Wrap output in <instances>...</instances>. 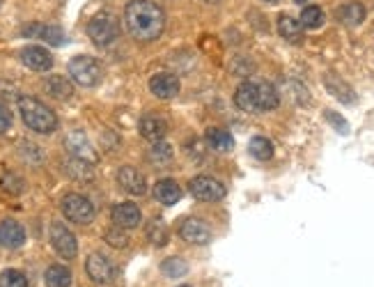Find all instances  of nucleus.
Here are the masks:
<instances>
[{"instance_id":"obj_1","label":"nucleus","mask_w":374,"mask_h":287,"mask_svg":"<svg viewBox=\"0 0 374 287\" xmlns=\"http://www.w3.org/2000/svg\"><path fill=\"white\" fill-rule=\"evenodd\" d=\"M124 24L138 42H154L165 28V14L152 0H131L124 9Z\"/></svg>"},{"instance_id":"obj_2","label":"nucleus","mask_w":374,"mask_h":287,"mask_svg":"<svg viewBox=\"0 0 374 287\" xmlns=\"http://www.w3.org/2000/svg\"><path fill=\"white\" fill-rule=\"evenodd\" d=\"M19 113L24 118L26 127L37 133H53L58 127L56 113L35 97H19Z\"/></svg>"},{"instance_id":"obj_3","label":"nucleus","mask_w":374,"mask_h":287,"mask_svg":"<svg viewBox=\"0 0 374 287\" xmlns=\"http://www.w3.org/2000/svg\"><path fill=\"white\" fill-rule=\"evenodd\" d=\"M62 214H65L67 221L71 223L88 225L95 221V204L85 196H80V193H67V196L62 198Z\"/></svg>"},{"instance_id":"obj_4","label":"nucleus","mask_w":374,"mask_h":287,"mask_svg":"<svg viewBox=\"0 0 374 287\" xmlns=\"http://www.w3.org/2000/svg\"><path fill=\"white\" fill-rule=\"evenodd\" d=\"M69 76L74 78V83L80 88H95L101 80V67L95 58L78 56L69 63Z\"/></svg>"},{"instance_id":"obj_5","label":"nucleus","mask_w":374,"mask_h":287,"mask_svg":"<svg viewBox=\"0 0 374 287\" xmlns=\"http://www.w3.org/2000/svg\"><path fill=\"white\" fill-rule=\"evenodd\" d=\"M88 35L97 46H108L118 39L120 35V26L118 19L113 14H97L92 21L88 24Z\"/></svg>"},{"instance_id":"obj_6","label":"nucleus","mask_w":374,"mask_h":287,"mask_svg":"<svg viewBox=\"0 0 374 287\" xmlns=\"http://www.w3.org/2000/svg\"><path fill=\"white\" fill-rule=\"evenodd\" d=\"M48 234H51V244H53V249H56V253L60 255V258H65V260L76 258L78 244H76L74 232H71L65 223H51Z\"/></svg>"},{"instance_id":"obj_7","label":"nucleus","mask_w":374,"mask_h":287,"mask_svg":"<svg viewBox=\"0 0 374 287\" xmlns=\"http://www.w3.org/2000/svg\"><path fill=\"white\" fill-rule=\"evenodd\" d=\"M191 193L197 200H204V202H216V200H223L225 198V187L218 179L214 177H195L191 182Z\"/></svg>"},{"instance_id":"obj_8","label":"nucleus","mask_w":374,"mask_h":287,"mask_svg":"<svg viewBox=\"0 0 374 287\" xmlns=\"http://www.w3.org/2000/svg\"><path fill=\"white\" fill-rule=\"evenodd\" d=\"M85 271L97 285H108V283H113V278H115V269H113L110 260L101 253L90 255L88 262H85Z\"/></svg>"},{"instance_id":"obj_9","label":"nucleus","mask_w":374,"mask_h":287,"mask_svg":"<svg viewBox=\"0 0 374 287\" xmlns=\"http://www.w3.org/2000/svg\"><path fill=\"white\" fill-rule=\"evenodd\" d=\"M65 147L69 150V155L76 157V159L90 161V163L97 161V152H95V147H92V142L88 140L85 133L78 131V129L71 131L69 136L65 138Z\"/></svg>"},{"instance_id":"obj_10","label":"nucleus","mask_w":374,"mask_h":287,"mask_svg":"<svg viewBox=\"0 0 374 287\" xmlns=\"http://www.w3.org/2000/svg\"><path fill=\"white\" fill-rule=\"evenodd\" d=\"M142 221V214L133 202H120L113 207V223L118 225L122 230H131V228H138Z\"/></svg>"},{"instance_id":"obj_11","label":"nucleus","mask_w":374,"mask_h":287,"mask_svg":"<svg viewBox=\"0 0 374 287\" xmlns=\"http://www.w3.org/2000/svg\"><path fill=\"white\" fill-rule=\"evenodd\" d=\"M234 104L246 113H259V92L257 80H244L234 92Z\"/></svg>"},{"instance_id":"obj_12","label":"nucleus","mask_w":374,"mask_h":287,"mask_svg":"<svg viewBox=\"0 0 374 287\" xmlns=\"http://www.w3.org/2000/svg\"><path fill=\"white\" fill-rule=\"evenodd\" d=\"M180 234H182L184 241L197 244V246H204V244L212 241V230L197 219H186L182 223V228H180Z\"/></svg>"},{"instance_id":"obj_13","label":"nucleus","mask_w":374,"mask_h":287,"mask_svg":"<svg viewBox=\"0 0 374 287\" xmlns=\"http://www.w3.org/2000/svg\"><path fill=\"white\" fill-rule=\"evenodd\" d=\"M118 182H120V187H122L124 191L131 193V196H142V193L147 191V182H145L142 172L136 170V168H131V166L120 168Z\"/></svg>"},{"instance_id":"obj_14","label":"nucleus","mask_w":374,"mask_h":287,"mask_svg":"<svg viewBox=\"0 0 374 287\" xmlns=\"http://www.w3.org/2000/svg\"><path fill=\"white\" fill-rule=\"evenodd\" d=\"M150 90L159 99H172L180 95V78L175 74H157L150 80Z\"/></svg>"},{"instance_id":"obj_15","label":"nucleus","mask_w":374,"mask_h":287,"mask_svg":"<svg viewBox=\"0 0 374 287\" xmlns=\"http://www.w3.org/2000/svg\"><path fill=\"white\" fill-rule=\"evenodd\" d=\"M21 63L35 71H46L53 65V58H51L48 51L41 46H26L21 51Z\"/></svg>"},{"instance_id":"obj_16","label":"nucleus","mask_w":374,"mask_h":287,"mask_svg":"<svg viewBox=\"0 0 374 287\" xmlns=\"http://www.w3.org/2000/svg\"><path fill=\"white\" fill-rule=\"evenodd\" d=\"M26 241V230L16 221H3L0 223V246L5 249H19Z\"/></svg>"},{"instance_id":"obj_17","label":"nucleus","mask_w":374,"mask_h":287,"mask_svg":"<svg viewBox=\"0 0 374 287\" xmlns=\"http://www.w3.org/2000/svg\"><path fill=\"white\" fill-rule=\"evenodd\" d=\"M168 133V125H165V120L159 118V115H145L140 120V136L147 138L152 142H159L163 140V136Z\"/></svg>"},{"instance_id":"obj_18","label":"nucleus","mask_w":374,"mask_h":287,"mask_svg":"<svg viewBox=\"0 0 374 287\" xmlns=\"http://www.w3.org/2000/svg\"><path fill=\"white\" fill-rule=\"evenodd\" d=\"M24 35H30V37H39L44 39V42H48L51 46H60L62 42H65V33L58 28V26H28L24 28Z\"/></svg>"},{"instance_id":"obj_19","label":"nucleus","mask_w":374,"mask_h":287,"mask_svg":"<svg viewBox=\"0 0 374 287\" xmlns=\"http://www.w3.org/2000/svg\"><path fill=\"white\" fill-rule=\"evenodd\" d=\"M154 198L161 204H175L182 198V189L175 179H161L154 184Z\"/></svg>"},{"instance_id":"obj_20","label":"nucleus","mask_w":374,"mask_h":287,"mask_svg":"<svg viewBox=\"0 0 374 287\" xmlns=\"http://www.w3.org/2000/svg\"><path fill=\"white\" fill-rule=\"evenodd\" d=\"M65 170L69 177H74L78 182H90L95 177V170H92V163L90 161H83V159H76L71 157L69 161H65Z\"/></svg>"},{"instance_id":"obj_21","label":"nucleus","mask_w":374,"mask_h":287,"mask_svg":"<svg viewBox=\"0 0 374 287\" xmlns=\"http://www.w3.org/2000/svg\"><path fill=\"white\" fill-rule=\"evenodd\" d=\"M44 90L53 99H62V101L74 95V88H71V83H69L65 76H48L46 83H44Z\"/></svg>"},{"instance_id":"obj_22","label":"nucleus","mask_w":374,"mask_h":287,"mask_svg":"<svg viewBox=\"0 0 374 287\" xmlns=\"http://www.w3.org/2000/svg\"><path fill=\"white\" fill-rule=\"evenodd\" d=\"M257 92H259V113L274 110L280 104L278 90L271 83H266V80H257Z\"/></svg>"},{"instance_id":"obj_23","label":"nucleus","mask_w":374,"mask_h":287,"mask_svg":"<svg viewBox=\"0 0 374 287\" xmlns=\"http://www.w3.org/2000/svg\"><path fill=\"white\" fill-rule=\"evenodd\" d=\"M278 33L280 37H285L287 42H298L301 35H303V26H301V21H296V19L285 14L278 19Z\"/></svg>"},{"instance_id":"obj_24","label":"nucleus","mask_w":374,"mask_h":287,"mask_svg":"<svg viewBox=\"0 0 374 287\" xmlns=\"http://www.w3.org/2000/svg\"><path fill=\"white\" fill-rule=\"evenodd\" d=\"M338 19L345 26H358L363 24V19H365V7L360 3H347L338 9Z\"/></svg>"},{"instance_id":"obj_25","label":"nucleus","mask_w":374,"mask_h":287,"mask_svg":"<svg viewBox=\"0 0 374 287\" xmlns=\"http://www.w3.org/2000/svg\"><path fill=\"white\" fill-rule=\"evenodd\" d=\"M324 83H326V88L331 90V95H336L340 101H345V104H354V101H356L354 90H351L349 85L342 83V80H340V78H336L333 74L324 76Z\"/></svg>"},{"instance_id":"obj_26","label":"nucleus","mask_w":374,"mask_h":287,"mask_svg":"<svg viewBox=\"0 0 374 287\" xmlns=\"http://www.w3.org/2000/svg\"><path fill=\"white\" fill-rule=\"evenodd\" d=\"M46 285L48 287H69L71 285V271L62 264H53L46 269Z\"/></svg>"},{"instance_id":"obj_27","label":"nucleus","mask_w":374,"mask_h":287,"mask_svg":"<svg viewBox=\"0 0 374 287\" xmlns=\"http://www.w3.org/2000/svg\"><path fill=\"white\" fill-rule=\"evenodd\" d=\"M207 142H209V147L216 150V152H227V150H232V145H234L232 136L223 129H209L207 131Z\"/></svg>"},{"instance_id":"obj_28","label":"nucleus","mask_w":374,"mask_h":287,"mask_svg":"<svg viewBox=\"0 0 374 287\" xmlns=\"http://www.w3.org/2000/svg\"><path fill=\"white\" fill-rule=\"evenodd\" d=\"M248 150H251V155L259 161H269L274 157V145H271V140H266L262 136H257L251 140V145H248Z\"/></svg>"},{"instance_id":"obj_29","label":"nucleus","mask_w":374,"mask_h":287,"mask_svg":"<svg viewBox=\"0 0 374 287\" xmlns=\"http://www.w3.org/2000/svg\"><path fill=\"white\" fill-rule=\"evenodd\" d=\"M324 24V12L317 7V5H310L306 7L303 12H301V26L308 28V30H315Z\"/></svg>"},{"instance_id":"obj_30","label":"nucleus","mask_w":374,"mask_h":287,"mask_svg":"<svg viewBox=\"0 0 374 287\" xmlns=\"http://www.w3.org/2000/svg\"><path fill=\"white\" fill-rule=\"evenodd\" d=\"M0 287H28V278L16 269H7L0 273Z\"/></svg>"},{"instance_id":"obj_31","label":"nucleus","mask_w":374,"mask_h":287,"mask_svg":"<svg viewBox=\"0 0 374 287\" xmlns=\"http://www.w3.org/2000/svg\"><path fill=\"white\" fill-rule=\"evenodd\" d=\"M147 237L152 239V244L163 246V244H168V230H165V225L161 221H152L147 228Z\"/></svg>"},{"instance_id":"obj_32","label":"nucleus","mask_w":374,"mask_h":287,"mask_svg":"<svg viewBox=\"0 0 374 287\" xmlns=\"http://www.w3.org/2000/svg\"><path fill=\"white\" fill-rule=\"evenodd\" d=\"M170 157H172V150H170L168 142H163V140L154 142V147L150 150V159L154 163H163V161H168Z\"/></svg>"},{"instance_id":"obj_33","label":"nucleus","mask_w":374,"mask_h":287,"mask_svg":"<svg viewBox=\"0 0 374 287\" xmlns=\"http://www.w3.org/2000/svg\"><path fill=\"white\" fill-rule=\"evenodd\" d=\"M0 187H3V191L14 193V196H16V193L24 191V182H21L16 175H9V172H7V175L0 179Z\"/></svg>"},{"instance_id":"obj_34","label":"nucleus","mask_w":374,"mask_h":287,"mask_svg":"<svg viewBox=\"0 0 374 287\" xmlns=\"http://www.w3.org/2000/svg\"><path fill=\"white\" fill-rule=\"evenodd\" d=\"M163 271L168 276H182V273H186V264L180 258H170V260L163 262Z\"/></svg>"},{"instance_id":"obj_35","label":"nucleus","mask_w":374,"mask_h":287,"mask_svg":"<svg viewBox=\"0 0 374 287\" xmlns=\"http://www.w3.org/2000/svg\"><path fill=\"white\" fill-rule=\"evenodd\" d=\"M106 241L110 246H115V249H124V246L129 244V237L122 232V228H118V230H108L106 232Z\"/></svg>"},{"instance_id":"obj_36","label":"nucleus","mask_w":374,"mask_h":287,"mask_svg":"<svg viewBox=\"0 0 374 287\" xmlns=\"http://www.w3.org/2000/svg\"><path fill=\"white\" fill-rule=\"evenodd\" d=\"M326 120L331 122V125H333L340 133H349V125L345 120H342L338 113H333V110H326Z\"/></svg>"},{"instance_id":"obj_37","label":"nucleus","mask_w":374,"mask_h":287,"mask_svg":"<svg viewBox=\"0 0 374 287\" xmlns=\"http://www.w3.org/2000/svg\"><path fill=\"white\" fill-rule=\"evenodd\" d=\"M12 127V113L7 110L5 104H0V133H7Z\"/></svg>"},{"instance_id":"obj_38","label":"nucleus","mask_w":374,"mask_h":287,"mask_svg":"<svg viewBox=\"0 0 374 287\" xmlns=\"http://www.w3.org/2000/svg\"><path fill=\"white\" fill-rule=\"evenodd\" d=\"M207 3H221V0H207Z\"/></svg>"},{"instance_id":"obj_39","label":"nucleus","mask_w":374,"mask_h":287,"mask_svg":"<svg viewBox=\"0 0 374 287\" xmlns=\"http://www.w3.org/2000/svg\"><path fill=\"white\" fill-rule=\"evenodd\" d=\"M296 3H308V0H296Z\"/></svg>"},{"instance_id":"obj_40","label":"nucleus","mask_w":374,"mask_h":287,"mask_svg":"<svg viewBox=\"0 0 374 287\" xmlns=\"http://www.w3.org/2000/svg\"><path fill=\"white\" fill-rule=\"evenodd\" d=\"M266 3H276V0H266Z\"/></svg>"},{"instance_id":"obj_41","label":"nucleus","mask_w":374,"mask_h":287,"mask_svg":"<svg viewBox=\"0 0 374 287\" xmlns=\"http://www.w3.org/2000/svg\"><path fill=\"white\" fill-rule=\"evenodd\" d=\"M182 287H189V285H182Z\"/></svg>"},{"instance_id":"obj_42","label":"nucleus","mask_w":374,"mask_h":287,"mask_svg":"<svg viewBox=\"0 0 374 287\" xmlns=\"http://www.w3.org/2000/svg\"><path fill=\"white\" fill-rule=\"evenodd\" d=\"M0 3H3V0H0Z\"/></svg>"}]
</instances>
